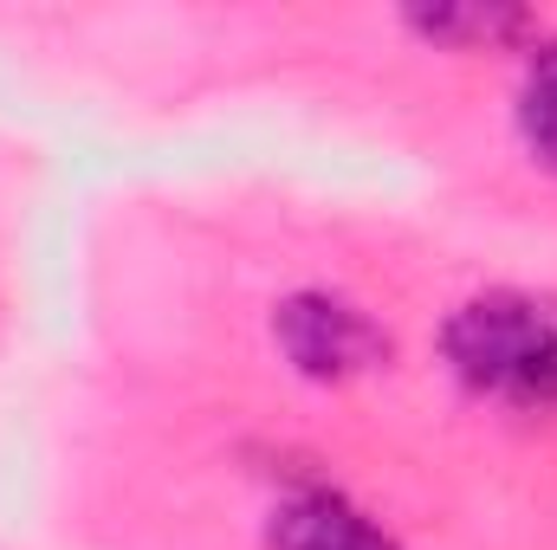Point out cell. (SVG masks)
<instances>
[{"mask_svg":"<svg viewBox=\"0 0 557 550\" xmlns=\"http://www.w3.org/2000/svg\"><path fill=\"white\" fill-rule=\"evenodd\" d=\"M267 550H403L337 486H298L267 512Z\"/></svg>","mask_w":557,"mask_h":550,"instance_id":"obj_3","label":"cell"},{"mask_svg":"<svg viewBox=\"0 0 557 550\" xmlns=\"http://www.w3.org/2000/svg\"><path fill=\"white\" fill-rule=\"evenodd\" d=\"M512 117H519L525 155H532L545 175H557V39H539V46H532Z\"/></svg>","mask_w":557,"mask_h":550,"instance_id":"obj_5","label":"cell"},{"mask_svg":"<svg viewBox=\"0 0 557 550\" xmlns=\"http://www.w3.org/2000/svg\"><path fill=\"white\" fill-rule=\"evenodd\" d=\"M273 343L305 383H324V389L376 376L396 357L389 330L357 298H344V291H292V298H278Z\"/></svg>","mask_w":557,"mask_h":550,"instance_id":"obj_2","label":"cell"},{"mask_svg":"<svg viewBox=\"0 0 557 550\" xmlns=\"http://www.w3.org/2000/svg\"><path fill=\"white\" fill-rule=\"evenodd\" d=\"M441 357L460 389L525 414L557 409V298L480 291L441 324Z\"/></svg>","mask_w":557,"mask_h":550,"instance_id":"obj_1","label":"cell"},{"mask_svg":"<svg viewBox=\"0 0 557 550\" xmlns=\"http://www.w3.org/2000/svg\"><path fill=\"white\" fill-rule=\"evenodd\" d=\"M403 26L441 46V52H512L539 33V20L512 0H441V7H409Z\"/></svg>","mask_w":557,"mask_h":550,"instance_id":"obj_4","label":"cell"}]
</instances>
